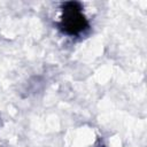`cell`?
I'll return each instance as SVG.
<instances>
[{"mask_svg": "<svg viewBox=\"0 0 147 147\" xmlns=\"http://www.w3.org/2000/svg\"><path fill=\"white\" fill-rule=\"evenodd\" d=\"M59 29L67 36H79L88 28V21L83 13V6L77 1H67L62 5V15Z\"/></svg>", "mask_w": 147, "mask_h": 147, "instance_id": "1", "label": "cell"}]
</instances>
